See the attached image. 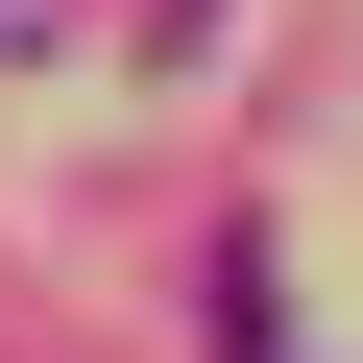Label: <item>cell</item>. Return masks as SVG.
Instances as JSON below:
<instances>
[{
  "mask_svg": "<svg viewBox=\"0 0 363 363\" xmlns=\"http://www.w3.org/2000/svg\"><path fill=\"white\" fill-rule=\"evenodd\" d=\"M194 315H218V363H291V291H267V218H218V267H194Z\"/></svg>",
  "mask_w": 363,
  "mask_h": 363,
  "instance_id": "cell-1",
  "label": "cell"
}]
</instances>
